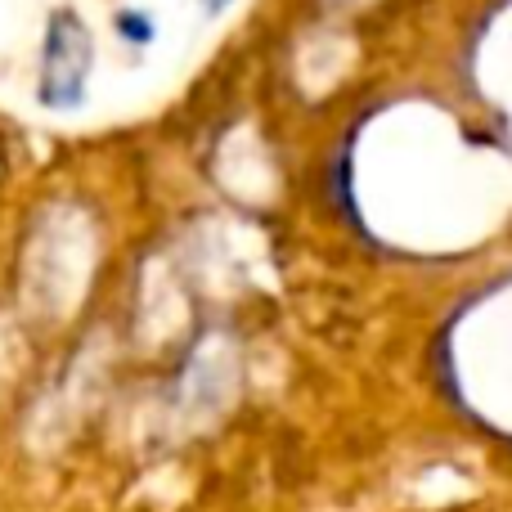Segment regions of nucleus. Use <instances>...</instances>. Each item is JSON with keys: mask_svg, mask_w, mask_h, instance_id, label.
<instances>
[{"mask_svg": "<svg viewBox=\"0 0 512 512\" xmlns=\"http://www.w3.org/2000/svg\"><path fill=\"white\" fill-rule=\"evenodd\" d=\"M203 5H207V9H225V5H230V0H203Z\"/></svg>", "mask_w": 512, "mask_h": 512, "instance_id": "f257e3e1", "label": "nucleus"}]
</instances>
